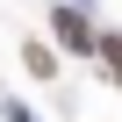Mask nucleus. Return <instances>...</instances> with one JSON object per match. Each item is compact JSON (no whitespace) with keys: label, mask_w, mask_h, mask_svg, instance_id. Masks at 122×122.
Returning a JSON list of instances; mask_svg holds the SVG:
<instances>
[{"label":"nucleus","mask_w":122,"mask_h":122,"mask_svg":"<svg viewBox=\"0 0 122 122\" xmlns=\"http://www.w3.org/2000/svg\"><path fill=\"white\" fill-rule=\"evenodd\" d=\"M57 36H65V43H72V50H86V43H93V36H86V22H79V15H72V7H57Z\"/></svg>","instance_id":"obj_1"}]
</instances>
